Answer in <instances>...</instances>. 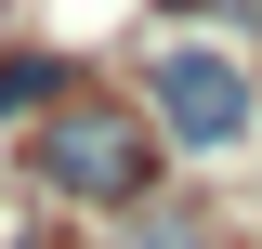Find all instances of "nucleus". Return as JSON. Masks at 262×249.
Here are the masks:
<instances>
[{"label":"nucleus","mask_w":262,"mask_h":249,"mask_svg":"<svg viewBox=\"0 0 262 249\" xmlns=\"http://www.w3.org/2000/svg\"><path fill=\"white\" fill-rule=\"evenodd\" d=\"M131 249H210V236H196V223H144Z\"/></svg>","instance_id":"7ed1b4c3"},{"label":"nucleus","mask_w":262,"mask_h":249,"mask_svg":"<svg viewBox=\"0 0 262 249\" xmlns=\"http://www.w3.org/2000/svg\"><path fill=\"white\" fill-rule=\"evenodd\" d=\"M158 118L184 131V144H236V131H249V79H236L210 39H184V53L158 66Z\"/></svg>","instance_id":"f03ea898"},{"label":"nucleus","mask_w":262,"mask_h":249,"mask_svg":"<svg viewBox=\"0 0 262 249\" xmlns=\"http://www.w3.org/2000/svg\"><path fill=\"white\" fill-rule=\"evenodd\" d=\"M39 171H53L66 197H92V210H131V197L158 184V144H144L131 118H66L53 144H39Z\"/></svg>","instance_id":"f257e3e1"}]
</instances>
